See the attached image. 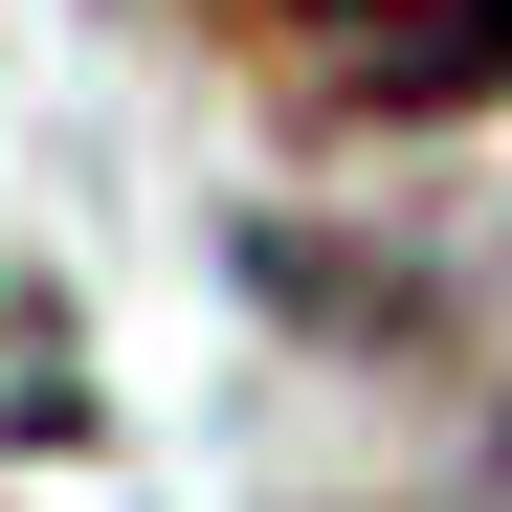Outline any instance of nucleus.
Wrapping results in <instances>:
<instances>
[{
	"instance_id": "f257e3e1",
	"label": "nucleus",
	"mask_w": 512,
	"mask_h": 512,
	"mask_svg": "<svg viewBox=\"0 0 512 512\" xmlns=\"http://www.w3.org/2000/svg\"><path fill=\"white\" fill-rule=\"evenodd\" d=\"M334 112H490L512 90V0H245Z\"/></svg>"
},
{
	"instance_id": "f03ea898",
	"label": "nucleus",
	"mask_w": 512,
	"mask_h": 512,
	"mask_svg": "<svg viewBox=\"0 0 512 512\" xmlns=\"http://www.w3.org/2000/svg\"><path fill=\"white\" fill-rule=\"evenodd\" d=\"M468 512H512V423H490V468H468Z\"/></svg>"
}]
</instances>
